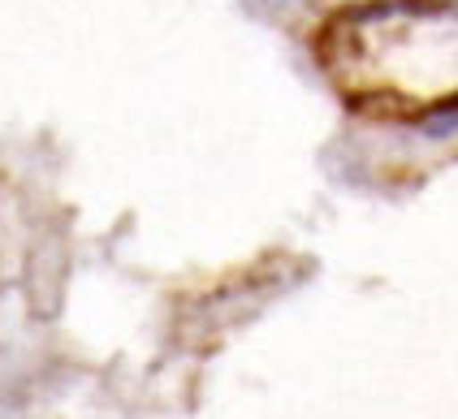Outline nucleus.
<instances>
[{"mask_svg": "<svg viewBox=\"0 0 458 419\" xmlns=\"http://www.w3.org/2000/svg\"><path fill=\"white\" fill-rule=\"evenodd\" d=\"M424 134H433V138H445V134H458V105H450V108H437L433 117L424 122Z\"/></svg>", "mask_w": 458, "mask_h": 419, "instance_id": "1", "label": "nucleus"}]
</instances>
